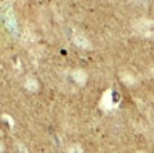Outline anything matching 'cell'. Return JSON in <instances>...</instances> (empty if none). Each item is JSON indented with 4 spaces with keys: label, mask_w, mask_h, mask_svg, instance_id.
Returning <instances> with one entry per match:
<instances>
[{
    "label": "cell",
    "mask_w": 154,
    "mask_h": 153,
    "mask_svg": "<svg viewBox=\"0 0 154 153\" xmlns=\"http://www.w3.org/2000/svg\"><path fill=\"white\" fill-rule=\"evenodd\" d=\"M3 18H4V23L9 31L12 33H17V22L14 20V13L12 5L9 3H3Z\"/></svg>",
    "instance_id": "obj_1"
},
{
    "label": "cell",
    "mask_w": 154,
    "mask_h": 153,
    "mask_svg": "<svg viewBox=\"0 0 154 153\" xmlns=\"http://www.w3.org/2000/svg\"><path fill=\"white\" fill-rule=\"evenodd\" d=\"M134 30L136 33L141 36H150L152 35V21L146 20V18H140L139 21L134 23Z\"/></svg>",
    "instance_id": "obj_2"
},
{
    "label": "cell",
    "mask_w": 154,
    "mask_h": 153,
    "mask_svg": "<svg viewBox=\"0 0 154 153\" xmlns=\"http://www.w3.org/2000/svg\"><path fill=\"white\" fill-rule=\"evenodd\" d=\"M99 107L103 109V111H109V109L114 108V103H113V92L112 90H107L102 99L99 102Z\"/></svg>",
    "instance_id": "obj_3"
},
{
    "label": "cell",
    "mask_w": 154,
    "mask_h": 153,
    "mask_svg": "<svg viewBox=\"0 0 154 153\" xmlns=\"http://www.w3.org/2000/svg\"><path fill=\"white\" fill-rule=\"evenodd\" d=\"M72 40H73V42L77 46L82 48V49H91V42L86 39L84 35H81L80 32H73Z\"/></svg>",
    "instance_id": "obj_4"
},
{
    "label": "cell",
    "mask_w": 154,
    "mask_h": 153,
    "mask_svg": "<svg viewBox=\"0 0 154 153\" xmlns=\"http://www.w3.org/2000/svg\"><path fill=\"white\" fill-rule=\"evenodd\" d=\"M72 79L75 80V83L80 86H85L86 81H88V73L84 70H75L72 72Z\"/></svg>",
    "instance_id": "obj_5"
},
{
    "label": "cell",
    "mask_w": 154,
    "mask_h": 153,
    "mask_svg": "<svg viewBox=\"0 0 154 153\" xmlns=\"http://www.w3.org/2000/svg\"><path fill=\"white\" fill-rule=\"evenodd\" d=\"M25 86L27 90H30V92H36L38 89V83L36 79L33 77H27L26 79V83H25Z\"/></svg>",
    "instance_id": "obj_6"
},
{
    "label": "cell",
    "mask_w": 154,
    "mask_h": 153,
    "mask_svg": "<svg viewBox=\"0 0 154 153\" xmlns=\"http://www.w3.org/2000/svg\"><path fill=\"white\" fill-rule=\"evenodd\" d=\"M121 80H122L126 85H134L135 81H136L134 76H132L131 73H128V72H122V73H121Z\"/></svg>",
    "instance_id": "obj_7"
},
{
    "label": "cell",
    "mask_w": 154,
    "mask_h": 153,
    "mask_svg": "<svg viewBox=\"0 0 154 153\" xmlns=\"http://www.w3.org/2000/svg\"><path fill=\"white\" fill-rule=\"evenodd\" d=\"M67 153H84V149L80 144H72V145L68 147Z\"/></svg>",
    "instance_id": "obj_8"
},
{
    "label": "cell",
    "mask_w": 154,
    "mask_h": 153,
    "mask_svg": "<svg viewBox=\"0 0 154 153\" xmlns=\"http://www.w3.org/2000/svg\"><path fill=\"white\" fill-rule=\"evenodd\" d=\"M3 120L4 121H8L9 122V125H11V127H13L14 126V121H13V118L11 117V116H9V114H3Z\"/></svg>",
    "instance_id": "obj_9"
},
{
    "label": "cell",
    "mask_w": 154,
    "mask_h": 153,
    "mask_svg": "<svg viewBox=\"0 0 154 153\" xmlns=\"http://www.w3.org/2000/svg\"><path fill=\"white\" fill-rule=\"evenodd\" d=\"M4 149H5V147H4V144L2 142H0V153H3L4 152Z\"/></svg>",
    "instance_id": "obj_10"
}]
</instances>
